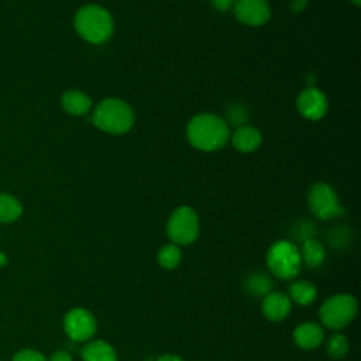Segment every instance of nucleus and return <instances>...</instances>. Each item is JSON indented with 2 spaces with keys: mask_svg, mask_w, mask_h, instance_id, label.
Returning <instances> with one entry per match:
<instances>
[{
  "mask_svg": "<svg viewBox=\"0 0 361 361\" xmlns=\"http://www.w3.org/2000/svg\"><path fill=\"white\" fill-rule=\"evenodd\" d=\"M166 234L176 245L192 244L199 235V217L189 206L176 207L168 219Z\"/></svg>",
  "mask_w": 361,
  "mask_h": 361,
  "instance_id": "6",
  "label": "nucleus"
},
{
  "mask_svg": "<svg viewBox=\"0 0 361 361\" xmlns=\"http://www.w3.org/2000/svg\"><path fill=\"white\" fill-rule=\"evenodd\" d=\"M288 296L290 302H295L299 306H309L316 300L317 289L309 281H293L289 285Z\"/></svg>",
  "mask_w": 361,
  "mask_h": 361,
  "instance_id": "16",
  "label": "nucleus"
},
{
  "mask_svg": "<svg viewBox=\"0 0 361 361\" xmlns=\"http://www.w3.org/2000/svg\"><path fill=\"white\" fill-rule=\"evenodd\" d=\"M296 106L299 113L307 120H319L327 113V99L324 93L316 87L305 89L299 93Z\"/></svg>",
  "mask_w": 361,
  "mask_h": 361,
  "instance_id": "10",
  "label": "nucleus"
},
{
  "mask_svg": "<svg viewBox=\"0 0 361 361\" xmlns=\"http://www.w3.org/2000/svg\"><path fill=\"white\" fill-rule=\"evenodd\" d=\"M234 13L238 21L245 25H262L271 17V7L267 0H237Z\"/></svg>",
  "mask_w": 361,
  "mask_h": 361,
  "instance_id": "9",
  "label": "nucleus"
},
{
  "mask_svg": "<svg viewBox=\"0 0 361 361\" xmlns=\"http://www.w3.org/2000/svg\"><path fill=\"white\" fill-rule=\"evenodd\" d=\"M6 264H7V257L0 251V267H3Z\"/></svg>",
  "mask_w": 361,
  "mask_h": 361,
  "instance_id": "28",
  "label": "nucleus"
},
{
  "mask_svg": "<svg viewBox=\"0 0 361 361\" xmlns=\"http://www.w3.org/2000/svg\"><path fill=\"white\" fill-rule=\"evenodd\" d=\"M83 361H117V354L113 345L103 340H93L82 348Z\"/></svg>",
  "mask_w": 361,
  "mask_h": 361,
  "instance_id": "14",
  "label": "nucleus"
},
{
  "mask_svg": "<svg viewBox=\"0 0 361 361\" xmlns=\"http://www.w3.org/2000/svg\"><path fill=\"white\" fill-rule=\"evenodd\" d=\"M327 353L334 360H341L348 353V340L344 334H333L327 341Z\"/></svg>",
  "mask_w": 361,
  "mask_h": 361,
  "instance_id": "21",
  "label": "nucleus"
},
{
  "mask_svg": "<svg viewBox=\"0 0 361 361\" xmlns=\"http://www.w3.org/2000/svg\"><path fill=\"white\" fill-rule=\"evenodd\" d=\"M272 279L264 272H252L244 279V289L254 298H264L272 292Z\"/></svg>",
  "mask_w": 361,
  "mask_h": 361,
  "instance_id": "18",
  "label": "nucleus"
},
{
  "mask_svg": "<svg viewBox=\"0 0 361 361\" xmlns=\"http://www.w3.org/2000/svg\"><path fill=\"white\" fill-rule=\"evenodd\" d=\"M49 361H72V357H71V354H69L68 351L59 350V351H55V353L51 355Z\"/></svg>",
  "mask_w": 361,
  "mask_h": 361,
  "instance_id": "25",
  "label": "nucleus"
},
{
  "mask_svg": "<svg viewBox=\"0 0 361 361\" xmlns=\"http://www.w3.org/2000/svg\"><path fill=\"white\" fill-rule=\"evenodd\" d=\"M306 3H307V0H292L290 7L293 11H300L306 7Z\"/></svg>",
  "mask_w": 361,
  "mask_h": 361,
  "instance_id": "26",
  "label": "nucleus"
},
{
  "mask_svg": "<svg viewBox=\"0 0 361 361\" xmlns=\"http://www.w3.org/2000/svg\"><path fill=\"white\" fill-rule=\"evenodd\" d=\"M358 310L354 296L348 293H337L323 302L319 310L320 320L330 330H341L348 326Z\"/></svg>",
  "mask_w": 361,
  "mask_h": 361,
  "instance_id": "5",
  "label": "nucleus"
},
{
  "mask_svg": "<svg viewBox=\"0 0 361 361\" xmlns=\"http://www.w3.org/2000/svg\"><path fill=\"white\" fill-rule=\"evenodd\" d=\"M307 203L312 213L322 220H329L344 213L336 190L330 185L323 182L314 183L310 188L307 195Z\"/></svg>",
  "mask_w": 361,
  "mask_h": 361,
  "instance_id": "7",
  "label": "nucleus"
},
{
  "mask_svg": "<svg viewBox=\"0 0 361 361\" xmlns=\"http://www.w3.org/2000/svg\"><path fill=\"white\" fill-rule=\"evenodd\" d=\"M324 340V330L320 324L313 322L300 323L293 330V341L303 350L317 348Z\"/></svg>",
  "mask_w": 361,
  "mask_h": 361,
  "instance_id": "12",
  "label": "nucleus"
},
{
  "mask_svg": "<svg viewBox=\"0 0 361 361\" xmlns=\"http://www.w3.org/2000/svg\"><path fill=\"white\" fill-rule=\"evenodd\" d=\"M186 135L189 142L202 151H217L223 148L230 137L226 120L212 113L195 116L188 127Z\"/></svg>",
  "mask_w": 361,
  "mask_h": 361,
  "instance_id": "1",
  "label": "nucleus"
},
{
  "mask_svg": "<svg viewBox=\"0 0 361 361\" xmlns=\"http://www.w3.org/2000/svg\"><path fill=\"white\" fill-rule=\"evenodd\" d=\"M302 264L305 262L309 268H319L326 258L324 247L314 238H307L302 243V248L299 250Z\"/></svg>",
  "mask_w": 361,
  "mask_h": 361,
  "instance_id": "17",
  "label": "nucleus"
},
{
  "mask_svg": "<svg viewBox=\"0 0 361 361\" xmlns=\"http://www.w3.org/2000/svg\"><path fill=\"white\" fill-rule=\"evenodd\" d=\"M155 361H183V360L175 354H164V355L158 357Z\"/></svg>",
  "mask_w": 361,
  "mask_h": 361,
  "instance_id": "27",
  "label": "nucleus"
},
{
  "mask_svg": "<svg viewBox=\"0 0 361 361\" xmlns=\"http://www.w3.org/2000/svg\"><path fill=\"white\" fill-rule=\"evenodd\" d=\"M23 213V206L17 197L8 193H0V223L16 221Z\"/></svg>",
  "mask_w": 361,
  "mask_h": 361,
  "instance_id": "19",
  "label": "nucleus"
},
{
  "mask_svg": "<svg viewBox=\"0 0 361 361\" xmlns=\"http://www.w3.org/2000/svg\"><path fill=\"white\" fill-rule=\"evenodd\" d=\"M92 121L104 133L124 134L134 124V113L124 100L106 99L96 106Z\"/></svg>",
  "mask_w": 361,
  "mask_h": 361,
  "instance_id": "3",
  "label": "nucleus"
},
{
  "mask_svg": "<svg viewBox=\"0 0 361 361\" xmlns=\"http://www.w3.org/2000/svg\"><path fill=\"white\" fill-rule=\"evenodd\" d=\"M62 107L72 116H82L90 110L92 100L80 90H69L62 96Z\"/></svg>",
  "mask_w": 361,
  "mask_h": 361,
  "instance_id": "15",
  "label": "nucleus"
},
{
  "mask_svg": "<svg viewBox=\"0 0 361 361\" xmlns=\"http://www.w3.org/2000/svg\"><path fill=\"white\" fill-rule=\"evenodd\" d=\"M267 267L278 279H293L302 268L299 248L288 240L274 243L267 251Z\"/></svg>",
  "mask_w": 361,
  "mask_h": 361,
  "instance_id": "4",
  "label": "nucleus"
},
{
  "mask_svg": "<svg viewBox=\"0 0 361 361\" xmlns=\"http://www.w3.org/2000/svg\"><path fill=\"white\" fill-rule=\"evenodd\" d=\"M63 329L73 341H87L96 333L97 323L94 316L82 307H75L65 314Z\"/></svg>",
  "mask_w": 361,
  "mask_h": 361,
  "instance_id": "8",
  "label": "nucleus"
},
{
  "mask_svg": "<svg viewBox=\"0 0 361 361\" xmlns=\"http://www.w3.org/2000/svg\"><path fill=\"white\" fill-rule=\"evenodd\" d=\"M78 34L90 44H103L110 39L114 23L110 13L97 4H86L78 10L73 20Z\"/></svg>",
  "mask_w": 361,
  "mask_h": 361,
  "instance_id": "2",
  "label": "nucleus"
},
{
  "mask_svg": "<svg viewBox=\"0 0 361 361\" xmlns=\"http://www.w3.org/2000/svg\"><path fill=\"white\" fill-rule=\"evenodd\" d=\"M227 117H228L230 123H233V124H235V126H237V124H243V123L245 121V118H247V111H245V109H244L243 106L234 104V106H231V107L228 109Z\"/></svg>",
  "mask_w": 361,
  "mask_h": 361,
  "instance_id": "22",
  "label": "nucleus"
},
{
  "mask_svg": "<svg viewBox=\"0 0 361 361\" xmlns=\"http://www.w3.org/2000/svg\"><path fill=\"white\" fill-rule=\"evenodd\" d=\"M13 361H47V358L35 350H21L13 357Z\"/></svg>",
  "mask_w": 361,
  "mask_h": 361,
  "instance_id": "23",
  "label": "nucleus"
},
{
  "mask_svg": "<svg viewBox=\"0 0 361 361\" xmlns=\"http://www.w3.org/2000/svg\"><path fill=\"white\" fill-rule=\"evenodd\" d=\"M157 259L159 262V265L165 269H173L179 265L180 259H182V252L180 248L176 244H166L164 245L157 255Z\"/></svg>",
  "mask_w": 361,
  "mask_h": 361,
  "instance_id": "20",
  "label": "nucleus"
},
{
  "mask_svg": "<svg viewBox=\"0 0 361 361\" xmlns=\"http://www.w3.org/2000/svg\"><path fill=\"white\" fill-rule=\"evenodd\" d=\"M354 6H360V3H361V0H350Z\"/></svg>",
  "mask_w": 361,
  "mask_h": 361,
  "instance_id": "29",
  "label": "nucleus"
},
{
  "mask_svg": "<svg viewBox=\"0 0 361 361\" xmlns=\"http://www.w3.org/2000/svg\"><path fill=\"white\" fill-rule=\"evenodd\" d=\"M292 302L286 293L269 292L262 299V314L271 322H281L290 313Z\"/></svg>",
  "mask_w": 361,
  "mask_h": 361,
  "instance_id": "11",
  "label": "nucleus"
},
{
  "mask_svg": "<svg viewBox=\"0 0 361 361\" xmlns=\"http://www.w3.org/2000/svg\"><path fill=\"white\" fill-rule=\"evenodd\" d=\"M210 3L214 8H217L220 11H226V10H228L230 7L234 6L235 0H210Z\"/></svg>",
  "mask_w": 361,
  "mask_h": 361,
  "instance_id": "24",
  "label": "nucleus"
},
{
  "mask_svg": "<svg viewBox=\"0 0 361 361\" xmlns=\"http://www.w3.org/2000/svg\"><path fill=\"white\" fill-rule=\"evenodd\" d=\"M231 142L241 152H254L262 142L261 133L251 126H240L231 135Z\"/></svg>",
  "mask_w": 361,
  "mask_h": 361,
  "instance_id": "13",
  "label": "nucleus"
}]
</instances>
